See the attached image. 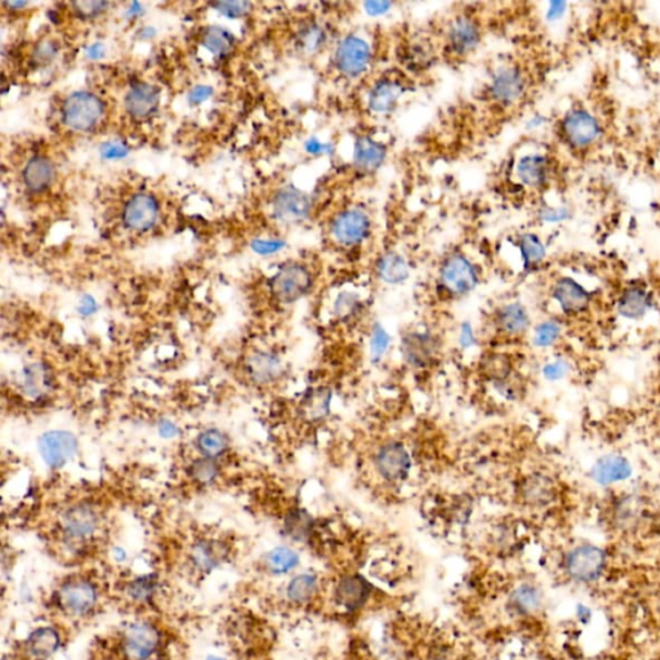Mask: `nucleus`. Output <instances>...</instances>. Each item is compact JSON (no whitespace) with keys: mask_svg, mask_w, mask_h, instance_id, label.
Segmentation results:
<instances>
[{"mask_svg":"<svg viewBox=\"0 0 660 660\" xmlns=\"http://www.w3.org/2000/svg\"><path fill=\"white\" fill-rule=\"evenodd\" d=\"M403 93L404 88L401 82L392 81V79H382L375 82L369 92V107L375 114L391 113L397 107Z\"/></svg>","mask_w":660,"mask_h":660,"instance_id":"24","label":"nucleus"},{"mask_svg":"<svg viewBox=\"0 0 660 660\" xmlns=\"http://www.w3.org/2000/svg\"><path fill=\"white\" fill-rule=\"evenodd\" d=\"M364 8L365 12L371 14V16H381L389 12L391 8V3L389 2H366L364 3Z\"/></svg>","mask_w":660,"mask_h":660,"instance_id":"55","label":"nucleus"},{"mask_svg":"<svg viewBox=\"0 0 660 660\" xmlns=\"http://www.w3.org/2000/svg\"><path fill=\"white\" fill-rule=\"evenodd\" d=\"M559 335V324L554 323V321H546V323L540 324L536 329L534 343L538 347H550L556 342Z\"/></svg>","mask_w":660,"mask_h":660,"instance_id":"45","label":"nucleus"},{"mask_svg":"<svg viewBox=\"0 0 660 660\" xmlns=\"http://www.w3.org/2000/svg\"><path fill=\"white\" fill-rule=\"evenodd\" d=\"M568 217V210L565 209H545L542 213V218L546 221L554 222L562 221Z\"/></svg>","mask_w":660,"mask_h":660,"instance_id":"58","label":"nucleus"},{"mask_svg":"<svg viewBox=\"0 0 660 660\" xmlns=\"http://www.w3.org/2000/svg\"><path fill=\"white\" fill-rule=\"evenodd\" d=\"M326 41V30L318 24H310L301 28L297 43L302 52H317Z\"/></svg>","mask_w":660,"mask_h":660,"instance_id":"40","label":"nucleus"},{"mask_svg":"<svg viewBox=\"0 0 660 660\" xmlns=\"http://www.w3.org/2000/svg\"><path fill=\"white\" fill-rule=\"evenodd\" d=\"M204 47L209 51L210 53L217 57H226L230 55L232 48H234V38L229 31L224 30L220 27H210L208 28L203 34Z\"/></svg>","mask_w":660,"mask_h":660,"instance_id":"37","label":"nucleus"},{"mask_svg":"<svg viewBox=\"0 0 660 660\" xmlns=\"http://www.w3.org/2000/svg\"><path fill=\"white\" fill-rule=\"evenodd\" d=\"M386 147L368 136H361L355 142L354 163L358 169L374 170L386 158Z\"/></svg>","mask_w":660,"mask_h":660,"instance_id":"30","label":"nucleus"},{"mask_svg":"<svg viewBox=\"0 0 660 660\" xmlns=\"http://www.w3.org/2000/svg\"><path fill=\"white\" fill-rule=\"evenodd\" d=\"M247 373L255 385L267 386L283 375L284 365L278 355L270 351H257L248 358Z\"/></svg>","mask_w":660,"mask_h":660,"instance_id":"20","label":"nucleus"},{"mask_svg":"<svg viewBox=\"0 0 660 660\" xmlns=\"http://www.w3.org/2000/svg\"><path fill=\"white\" fill-rule=\"evenodd\" d=\"M371 59V47L358 35L346 36L335 48V67L349 78H358L365 73Z\"/></svg>","mask_w":660,"mask_h":660,"instance_id":"6","label":"nucleus"},{"mask_svg":"<svg viewBox=\"0 0 660 660\" xmlns=\"http://www.w3.org/2000/svg\"><path fill=\"white\" fill-rule=\"evenodd\" d=\"M479 284L476 266L465 255L454 253L443 261L437 275V290L446 300L465 297Z\"/></svg>","mask_w":660,"mask_h":660,"instance_id":"1","label":"nucleus"},{"mask_svg":"<svg viewBox=\"0 0 660 660\" xmlns=\"http://www.w3.org/2000/svg\"><path fill=\"white\" fill-rule=\"evenodd\" d=\"M96 588L87 580H70L57 593V602L70 616H84L95 608Z\"/></svg>","mask_w":660,"mask_h":660,"instance_id":"12","label":"nucleus"},{"mask_svg":"<svg viewBox=\"0 0 660 660\" xmlns=\"http://www.w3.org/2000/svg\"><path fill=\"white\" fill-rule=\"evenodd\" d=\"M631 474H632V468L630 462L619 455H608V457L601 458L597 460L591 472L594 482L601 485L625 482L631 476Z\"/></svg>","mask_w":660,"mask_h":660,"instance_id":"25","label":"nucleus"},{"mask_svg":"<svg viewBox=\"0 0 660 660\" xmlns=\"http://www.w3.org/2000/svg\"><path fill=\"white\" fill-rule=\"evenodd\" d=\"M208 660H224V659L217 658V656H210V658Z\"/></svg>","mask_w":660,"mask_h":660,"instance_id":"63","label":"nucleus"},{"mask_svg":"<svg viewBox=\"0 0 660 660\" xmlns=\"http://www.w3.org/2000/svg\"><path fill=\"white\" fill-rule=\"evenodd\" d=\"M195 444L199 453L210 460H217L229 449V440L226 435L217 428L206 429L201 432Z\"/></svg>","mask_w":660,"mask_h":660,"instance_id":"36","label":"nucleus"},{"mask_svg":"<svg viewBox=\"0 0 660 660\" xmlns=\"http://www.w3.org/2000/svg\"><path fill=\"white\" fill-rule=\"evenodd\" d=\"M650 297L640 287L625 289L618 301V312L627 318H639L648 311Z\"/></svg>","mask_w":660,"mask_h":660,"instance_id":"34","label":"nucleus"},{"mask_svg":"<svg viewBox=\"0 0 660 660\" xmlns=\"http://www.w3.org/2000/svg\"><path fill=\"white\" fill-rule=\"evenodd\" d=\"M312 520L303 509H295L290 512L286 520V529L289 536L295 539H302L311 531Z\"/></svg>","mask_w":660,"mask_h":660,"instance_id":"44","label":"nucleus"},{"mask_svg":"<svg viewBox=\"0 0 660 660\" xmlns=\"http://www.w3.org/2000/svg\"><path fill=\"white\" fill-rule=\"evenodd\" d=\"M480 41H482L480 25L471 17H460L449 28V50L454 55L468 56V53L476 50Z\"/></svg>","mask_w":660,"mask_h":660,"instance_id":"18","label":"nucleus"},{"mask_svg":"<svg viewBox=\"0 0 660 660\" xmlns=\"http://www.w3.org/2000/svg\"><path fill=\"white\" fill-rule=\"evenodd\" d=\"M62 121L70 130L88 132L104 116V102L90 92H74L62 105Z\"/></svg>","mask_w":660,"mask_h":660,"instance_id":"3","label":"nucleus"},{"mask_svg":"<svg viewBox=\"0 0 660 660\" xmlns=\"http://www.w3.org/2000/svg\"><path fill=\"white\" fill-rule=\"evenodd\" d=\"M361 309V301L355 293H340L335 298L334 317L343 323L355 318Z\"/></svg>","mask_w":660,"mask_h":660,"instance_id":"42","label":"nucleus"},{"mask_svg":"<svg viewBox=\"0 0 660 660\" xmlns=\"http://www.w3.org/2000/svg\"><path fill=\"white\" fill-rule=\"evenodd\" d=\"M22 177L28 192H43L52 185L55 165L45 156H35L25 167Z\"/></svg>","mask_w":660,"mask_h":660,"instance_id":"26","label":"nucleus"},{"mask_svg":"<svg viewBox=\"0 0 660 660\" xmlns=\"http://www.w3.org/2000/svg\"><path fill=\"white\" fill-rule=\"evenodd\" d=\"M525 90V74L517 67H506L498 70L489 85L491 98L502 106L516 104Z\"/></svg>","mask_w":660,"mask_h":660,"instance_id":"11","label":"nucleus"},{"mask_svg":"<svg viewBox=\"0 0 660 660\" xmlns=\"http://www.w3.org/2000/svg\"><path fill=\"white\" fill-rule=\"evenodd\" d=\"M52 386V375L43 364H31L21 373V387L25 394L39 397Z\"/></svg>","mask_w":660,"mask_h":660,"instance_id":"31","label":"nucleus"},{"mask_svg":"<svg viewBox=\"0 0 660 660\" xmlns=\"http://www.w3.org/2000/svg\"><path fill=\"white\" fill-rule=\"evenodd\" d=\"M373 466L382 482L389 485H399L409 477L411 455L400 441L389 440L375 452Z\"/></svg>","mask_w":660,"mask_h":660,"instance_id":"4","label":"nucleus"},{"mask_svg":"<svg viewBox=\"0 0 660 660\" xmlns=\"http://www.w3.org/2000/svg\"><path fill=\"white\" fill-rule=\"evenodd\" d=\"M159 644V633L149 623H136L124 633L123 648L130 660H146Z\"/></svg>","mask_w":660,"mask_h":660,"instance_id":"16","label":"nucleus"},{"mask_svg":"<svg viewBox=\"0 0 660 660\" xmlns=\"http://www.w3.org/2000/svg\"><path fill=\"white\" fill-rule=\"evenodd\" d=\"M78 12L84 14V16H96L97 13H101L105 8L107 7V3L104 2H88V3H75Z\"/></svg>","mask_w":660,"mask_h":660,"instance_id":"54","label":"nucleus"},{"mask_svg":"<svg viewBox=\"0 0 660 660\" xmlns=\"http://www.w3.org/2000/svg\"><path fill=\"white\" fill-rule=\"evenodd\" d=\"M530 326V318L522 303H507L493 314V326L503 337H520Z\"/></svg>","mask_w":660,"mask_h":660,"instance_id":"19","label":"nucleus"},{"mask_svg":"<svg viewBox=\"0 0 660 660\" xmlns=\"http://www.w3.org/2000/svg\"><path fill=\"white\" fill-rule=\"evenodd\" d=\"M141 11V4H139V3H133V4L130 5V10H128V14H132V16L135 14L136 16V14H138Z\"/></svg>","mask_w":660,"mask_h":660,"instance_id":"62","label":"nucleus"},{"mask_svg":"<svg viewBox=\"0 0 660 660\" xmlns=\"http://www.w3.org/2000/svg\"><path fill=\"white\" fill-rule=\"evenodd\" d=\"M378 278L386 284L397 286L408 280L411 275L408 262L397 252H387L375 264Z\"/></svg>","mask_w":660,"mask_h":660,"instance_id":"29","label":"nucleus"},{"mask_svg":"<svg viewBox=\"0 0 660 660\" xmlns=\"http://www.w3.org/2000/svg\"><path fill=\"white\" fill-rule=\"evenodd\" d=\"M159 434L164 439H172V437L177 436V426L170 420H161V425H159Z\"/></svg>","mask_w":660,"mask_h":660,"instance_id":"57","label":"nucleus"},{"mask_svg":"<svg viewBox=\"0 0 660 660\" xmlns=\"http://www.w3.org/2000/svg\"><path fill=\"white\" fill-rule=\"evenodd\" d=\"M317 592V580L311 576H301L292 580L288 587V597L295 602L309 601Z\"/></svg>","mask_w":660,"mask_h":660,"instance_id":"43","label":"nucleus"},{"mask_svg":"<svg viewBox=\"0 0 660 660\" xmlns=\"http://www.w3.org/2000/svg\"><path fill=\"white\" fill-rule=\"evenodd\" d=\"M159 217V204L149 193H136L125 204L123 222L133 232H147Z\"/></svg>","mask_w":660,"mask_h":660,"instance_id":"13","label":"nucleus"},{"mask_svg":"<svg viewBox=\"0 0 660 660\" xmlns=\"http://www.w3.org/2000/svg\"><path fill=\"white\" fill-rule=\"evenodd\" d=\"M124 105L128 114L135 118H147L158 109V90L147 82H136L125 96Z\"/></svg>","mask_w":660,"mask_h":660,"instance_id":"22","label":"nucleus"},{"mask_svg":"<svg viewBox=\"0 0 660 660\" xmlns=\"http://www.w3.org/2000/svg\"><path fill=\"white\" fill-rule=\"evenodd\" d=\"M59 48L57 44L52 41H44L39 43L38 47L34 50V61L39 65L50 64L53 59H55Z\"/></svg>","mask_w":660,"mask_h":660,"instance_id":"49","label":"nucleus"},{"mask_svg":"<svg viewBox=\"0 0 660 660\" xmlns=\"http://www.w3.org/2000/svg\"><path fill=\"white\" fill-rule=\"evenodd\" d=\"M226 556V548L216 540H201L192 548V560L193 565L200 570H210L220 565Z\"/></svg>","mask_w":660,"mask_h":660,"instance_id":"33","label":"nucleus"},{"mask_svg":"<svg viewBox=\"0 0 660 660\" xmlns=\"http://www.w3.org/2000/svg\"><path fill=\"white\" fill-rule=\"evenodd\" d=\"M562 133L566 144L574 149H587L600 138L599 122L587 111H570L562 121Z\"/></svg>","mask_w":660,"mask_h":660,"instance_id":"8","label":"nucleus"},{"mask_svg":"<svg viewBox=\"0 0 660 660\" xmlns=\"http://www.w3.org/2000/svg\"><path fill=\"white\" fill-rule=\"evenodd\" d=\"M400 350L404 361L411 368L425 371L439 361L441 342L428 330H412L401 338Z\"/></svg>","mask_w":660,"mask_h":660,"instance_id":"5","label":"nucleus"},{"mask_svg":"<svg viewBox=\"0 0 660 660\" xmlns=\"http://www.w3.org/2000/svg\"><path fill=\"white\" fill-rule=\"evenodd\" d=\"M96 309V301L90 295H85L82 300L81 306H79V312L84 317H90V315L95 314Z\"/></svg>","mask_w":660,"mask_h":660,"instance_id":"59","label":"nucleus"},{"mask_svg":"<svg viewBox=\"0 0 660 660\" xmlns=\"http://www.w3.org/2000/svg\"><path fill=\"white\" fill-rule=\"evenodd\" d=\"M128 149L123 144H116V142H107V144L102 145L101 155L105 159H123L127 156Z\"/></svg>","mask_w":660,"mask_h":660,"instance_id":"51","label":"nucleus"},{"mask_svg":"<svg viewBox=\"0 0 660 660\" xmlns=\"http://www.w3.org/2000/svg\"><path fill=\"white\" fill-rule=\"evenodd\" d=\"M267 568L276 574L288 573L298 564V556L289 548H275L266 559Z\"/></svg>","mask_w":660,"mask_h":660,"instance_id":"41","label":"nucleus"},{"mask_svg":"<svg viewBox=\"0 0 660 660\" xmlns=\"http://www.w3.org/2000/svg\"><path fill=\"white\" fill-rule=\"evenodd\" d=\"M220 469L217 460L203 457L192 463L190 468V476L200 485H210L220 476Z\"/></svg>","mask_w":660,"mask_h":660,"instance_id":"39","label":"nucleus"},{"mask_svg":"<svg viewBox=\"0 0 660 660\" xmlns=\"http://www.w3.org/2000/svg\"><path fill=\"white\" fill-rule=\"evenodd\" d=\"M27 645L28 653L33 658L38 660L48 659L59 648V636L53 628H38L28 636Z\"/></svg>","mask_w":660,"mask_h":660,"instance_id":"32","label":"nucleus"},{"mask_svg":"<svg viewBox=\"0 0 660 660\" xmlns=\"http://www.w3.org/2000/svg\"><path fill=\"white\" fill-rule=\"evenodd\" d=\"M517 600H519L520 605L522 604L523 608L528 609L536 608L538 601H539L537 592L530 590V588H528V590L525 588V590L520 591Z\"/></svg>","mask_w":660,"mask_h":660,"instance_id":"56","label":"nucleus"},{"mask_svg":"<svg viewBox=\"0 0 660 660\" xmlns=\"http://www.w3.org/2000/svg\"><path fill=\"white\" fill-rule=\"evenodd\" d=\"M311 208L310 196L295 187H284L274 198L275 216L284 222L303 221L309 217Z\"/></svg>","mask_w":660,"mask_h":660,"instance_id":"15","label":"nucleus"},{"mask_svg":"<svg viewBox=\"0 0 660 660\" xmlns=\"http://www.w3.org/2000/svg\"><path fill=\"white\" fill-rule=\"evenodd\" d=\"M78 440L69 431H48L39 440V453L51 468H61L78 453Z\"/></svg>","mask_w":660,"mask_h":660,"instance_id":"10","label":"nucleus"},{"mask_svg":"<svg viewBox=\"0 0 660 660\" xmlns=\"http://www.w3.org/2000/svg\"><path fill=\"white\" fill-rule=\"evenodd\" d=\"M87 56L90 59H101L105 56V47L101 43H95L87 50Z\"/></svg>","mask_w":660,"mask_h":660,"instance_id":"60","label":"nucleus"},{"mask_svg":"<svg viewBox=\"0 0 660 660\" xmlns=\"http://www.w3.org/2000/svg\"><path fill=\"white\" fill-rule=\"evenodd\" d=\"M554 298L568 315H577L585 311L590 306L591 298L587 290L570 278H562L554 288Z\"/></svg>","mask_w":660,"mask_h":660,"instance_id":"21","label":"nucleus"},{"mask_svg":"<svg viewBox=\"0 0 660 660\" xmlns=\"http://www.w3.org/2000/svg\"><path fill=\"white\" fill-rule=\"evenodd\" d=\"M606 565V556L601 548L582 546L569 554L566 570L578 582H593L601 577Z\"/></svg>","mask_w":660,"mask_h":660,"instance_id":"9","label":"nucleus"},{"mask_svg":"<svg viewBox=\"0 0 660 660\" xmlns=\"http://www.w3.org/2000/svg\"><path fill=\"white\" fill-rule=\"evenodd\" d=\"M520 253L525 269H534L546 257V248L538 236L533 234H525L520 238Z\"/></svg>","mask_w":660,"mask_h":660,"instance_id":"38","label":"nucleus"},{"mask_svg":"<svg viewBox=\"0 0 660 660\" xmlns=\"http://www.w3.org/2000/svg\"><path fill=\"white\" fill-rule=\"evenodd\" d=\"M366 596H368V585L365 580L358 577L344 578L335 591L338 601L350 609H355L363 604Z\"/></svg>","mask_w":660,"mask_h":660,"instance_id":"35","label":"nucleus"},{"mask_svg":"<svg viewBox=\"0 0 660 660\" xmlns=\"http://www.w3.org/2000/svg\"><path fill=\"white\" fill-rule=\"evenodd\" d=\"M213 95V88L209 85H196L190 92L189 102L192 105H200Z\"/></svg>","mask_w":660,"mask_h":660,"instance_id":"52","label":"nucleus"},{"mask_svg":"<svg viewBox=\"0 0 660 660\" xmlns=\"http://www.w3.org/2000/svg\"><path fill=\"white\" fill-rule=\"evenodd\" d=\"M389 333L381 326H375L373 329L371 338V352L372 358L375 361L381 360L385 355L387 349H389Z\"/></svg>","mask_w":660,"mask_h":660,"instance_id":"47","label":"nucleus"},{"mask_svg":"<svg viewBox=\"0 0 660 660\" xmlns=\"http://www.w3.org/2000/svg\"><path fill=\"white\" fill-rule=\"evenodd\" d=\"M306 147L307 150H309V152L312 153L328 152V146H326V145L320 144V142L317 141V139H312V141L307 142Z\"/></svg>","mask_w":660,"mask_h":660,"instance_id":"61","label":"nucleus"},{"mask_svg":"<svg viewBox=\"0 0 660 660\" xmlns=\"http://www.w3.org/2000/svg\"><path fill=\"white\" fill-rule=\"evenodd\" d=\"M568 364L564 363V361H554V363L546 365L543 373H545L546 378H548V380H560V378L564 377L566 373H568Z\"/></svg>","mask_w":660,"mask_h":660,"instance_id":"53","label":"nucleus"},{"mask_svg":"<svg viewBox=\"0 0 660 660\" xmlns=\"http://www.w3.org/2000/svg\"><path fill=\"white\" fill-rule=\"evenodd\" d=\"M480 374L491 382L499 394L506 397H511L512 391L509 389V380L514 375V364L507 355L500 352H489L483 355L479 363Z\"/></svg>","mask_w":660,"mask_h":660,"instance_id":"17","label":"nucleus"},{"mask_svg":"<svg viewBox=\"0 0 660 660\" xmlns=\"http://www.w3.org/2000/svg\"><path fill=\"white\" fill-rule=\"evenodd\" d=\"M284 247V241L280 240H255L252 243V249L258 255H274Z\"/></svg>","mask_w":660,"mask_h":660,"instance_id":"50","label":"nucleus"},{"mask_svg":"<svg viewBox=\"0 0 660 660\" xmlns=\"http://www.w3.org/2000/svg\"><path fill=\"white\" fill-rule=\"evenodd\" d=\"M556 491L554 483L547 476L534 474L525 477L520 486L522 500L530 506H546L552 502Z\"/></svg>","mask_w":660,"mask_h":660,"instance_id":"27","label":"nucleus"},{"mask_svg":"<svg viewBox=\"0 0 660 660\" xmlns=\"http://www.w3.org/2000/svg\"><path fill=\"white\" fill-rule=\"evenodd\" d=\"M314 284V272L307 264L288 262L270 279V295L278 303L292 304L306 297Z\"/></svg>","mask_w":660,"mask_h":660,"instance_id":"2","label":"nucleus"},{"mask_svg":"<svg viewBox=\"0 0 660 660\" xmlns=\"http://www.w3.org/2000/svg\"><path fill=\"white\" fill-rule=\"evenodd\" d=\"M516 172L522 185L531 189H539L547 182L550 165L545 156L526 155L517 164Z\"/></svg>","mask_w":660,"mask_h":660,"instance_id":"28","label":"nucleus"},{"mask_svg":"<svg viewBox=\"0 0 660 660\" xmlns=\"http://www.w3.org/2000/svg\"><path fill=\"white\" fill-rule=\"evenodd\" d=\"M332 389L326 386L310 389L298 406L300 417L307 423H318L326 420L332 406Z\"/></svg>","mask_w":660,"mask_h":660,"instance_id":"23","label":"nucleus"},{"mask_svg":"<svg viewBox=\"0 0 660 660\" xmlns=\"http://www.w3.org/2000/svg\"><path fill=\"white\" fill-rule=\"evenodd\" d=\"M61 528L67 539L74 542L87 539L98 528V515L88 503H79L62 515Z\"/></svg>","mask_w":660,"mask_h":660,"instance_id":"14","label":"nucleus"},{"mask_svg":"<svg viewBox=\"0 0 660 660\" xmlns=\"http://www.w3.org/2000/svg\"><path fill=\"white\" fill-rule=\"evenodd\" d=\"M330 232L341 246H358L371 232V220L364 210L349 208L334 217L330 224Z\"/></svg>","mask_w":660,"mask_h":660,"instance_id":"7","label":"nucleus"},{"mask_svg":"<svg viewBox=\"0 0 660 660\" xmlns=\"http://www.w3.org/2000/svg\"><path fill=\"white\" fill-rule=\"evenodd\" d=\"M128 591H130V597L135 599L136 601H146L155 591V580L152 577L138 578V580L130 583Z\"/></svg>","mask_w":660,"mask_h":660,"instance_id":"46","label":"nucleus"},{"mask_svg":"<svg viewBox=\"0 0 660 660\" xmlns=\"http://www.w3.org/2000/svg\"><path fill=\"white\" fill-rule=\"evenodd\" d=\"M213 8L230 19H240L250 11V3L247 2H217Z\"/></svg>","mask_w":660,"mask_h":660,"instance_id":"48","label":"nucleus"}]
</instances>
